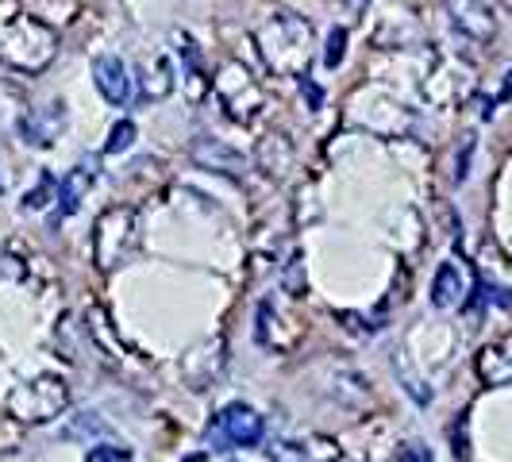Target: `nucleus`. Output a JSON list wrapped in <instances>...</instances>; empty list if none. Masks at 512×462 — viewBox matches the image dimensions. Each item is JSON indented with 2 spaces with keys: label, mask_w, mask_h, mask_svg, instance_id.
Instances as JSON below:
<instances>
[{
  "label": "nucleus",
  "mask_w": 512,
  "mask_h": 462,
  "mask_svg": "<svg viewBox=\"0 0 512 462\" xmlns=\"http://www.w3.org/2000/svg\"><path fill=\"white\" fill-rule=\"evenodd\" d=\"M255 47L278 77H305L312 58V24L297 12H278L255 27Z\"/></svg>",
  "instance_id": "1"
},
{
  "label": "nucleus",
  "mask_w": 512,
  "mask_h": 462,
  "mask_svg": "<svg viewBox=\"0 0 512 462\" xmlns=\"http://www.w3.org/2000/svg\"><path fill=\"white\" fill-rule=\"evenodd\" d=\"M58 54V31L39 16H8L0 24V62L20 74H43Z\"/></svg>",
  "instance_id": "2"
},
{
  "label": "nucleus",
  "mask_w": 512,
  "mask_h": 462,
  "mask_svg": "<svg viewBox=\"0 0 512 462\" xmlns=\"http://www.w3.org/2000/svg\"><path fill=\"white\" fill-rule=\"evenodd\" d=\"M212 93H216L220 108L228 112V120L243 124V128H251L258 116H262V108H266V93H262L258 77L251 74L243 62H235V58L216 70V77H212Z\"/></svg>",
  "instance_id": "3"
},
{
  "label": "nucleus",
  "mask_w": 512,
  "mask_h": 462,
  "mask_svg": "<svg viewBox=\"0 0 512 462\" xmlns=\"http://www.w3.org/2000/svg\"><path fill=\"white\" fill-rule=\"evenodd\" d=\"M139 247V216L128 205L104 208L93 224V262L97 270H116L120 262H128L131 251Z\"/></svg>",
  "instance_id": "4"
},
{
  "label": "nucleus",
  "mask_w": 512,
  "mask_h": 462,
  "mask_svg": "<svg viewBox=\"0 0 512 462\" xmlns=\"http://www.w3.org/2000/svg\"><path fill=\"white\" fill-rule=\"evenodd\" d=\"M66 409H70V385L58 374H39L31 382L16 385L8 397V416H16L20 424H47Z\"/></svg>",
  "instance_id": "5"
},
{
  "label": "nucleus",
  "mask_w": 512,
  "mask_h": 462,
  "mask_svg": "<svg viewBox=\"0 0 512 462\" xmlns=\"http://www.w3.org/2000/svg\"><path fill=\"white\" fill-rule=\"evenodd\" d=\"M266 436V420L258 416V409L231 401L220 409L216 424H208V443H216L212 451H231V447H258Z\"/></svg>",
  "instance_id": "6"
},
{
  "label": "nucleus",
  "mask_w": 512,
  "mask_h": 462,
  "mask_svg": "<svg viewBox=\"0 0 512 462\" xmlns=\"http://www.w3.org/2000/svg\"><path fill=\"white\" fill-rule=\"evenodd\" d=\"M66 128H70V112H66V104L47 101V104H39V108H27L24 120H20V128H16V135L24 139L27 147L47 151Z\"/></svg>",
  "instance_id": "7"
},
{
  "label": "nucleus",
  "mask_w": 512,
  "mask_h": 462,
  "mask_svg": "<svg viewBox=\"0 0 512 462\" xmlns=\"http://www.w3.org/2000/svg\"><path fill=\"white\" fill-rule=\"evenodd\" d=\"M228 347H224V335H216V339H205V343H197L185 359H181V378L193 385V389H208V385L220 378V370H224V355Z\"/></svg>",
  "instance_id": "8"
},
{
  "label": "nucleus",
  "mask_w": 512,
  "mask_h": 462,
  "mask_svg": "<svg viewBox=\"0 0 512 462\" xmlns=\"http://www.w3.org/2000/svg\"><path fill=\"white\" fill-rule=\"evenodd\" d=\"M189 158L201 166V170H212V174H224V178H243L247 174V154L235 151L224 139H193L189 143Z\"/></svg>",
  "instance_id": "9"
},
{
  "label": "nucleus",
  "mask_w": 512,
  "mask_h": 462,
  "mask_svg": "<svg viewBox=\"0 0 512 462\" xmlns=\"http://www.w3.org/2000/svg\"><path fill=\"white\" fill-rule=\"evenodd\" d=\"M93 85L112 108H124L131 101V77L120 54H97L93 58Z\"/></svg>",
  "instance_id": "10"
},
{
  "label": "nucleus",
  "mask_w": 512,
  "mask_h": 462,
  "mask_svg": "<svg viewBox=\"0 0 512 462\" xmlns=\"http://www.w3.org/2000/svg\"><path fill=\"white\" fill-rule=\"evenodd\" d=\"M443 4H447L451 24L459 27L466 39L489 43V39L497 35V20H493V12H489L486 0H443Z\"/></svg>",
  "instance_id": "11"
},
{
  "label": "nucleus",
  "mask_w": 512,
  "mask_h": 462,
  "mask_svg": "<svg viewBox=\"0 0 512 462\" xmlns=\"http://www.w3.org/2000/svg\"><path fill=\"white\" fill-rule=\"evenodd\" d=\"M474 289V278H470V270L455 262V258H447V262H439L436 278H432V305L436 308H459L466 301V293Z\"/></svg>",
  "instance_id": "12"
},
{
  "label": "nucleus",
  "mask_w": 512,
  "mask_h": 462,
  "mask_svg": "<svg viewBox=\"0 0 512 462\" xmlns=\"http://www.w3.org/2000/svg\"><path fill=\"white\" fill-rule=\"evenodd\" d=\"M255 162H258V170H262L266 178L282 181L285 174L293 170V162H297V147H293V139H289V135H282V131H274V135L258 139Z\"/></svg>",
  "instance_id": "13"
},
{
  "label": "nucleus",
  "mask_w": 512,
  "mask_h": 462,
  "mask_svg": "<svg viewBox=\"0 0 512 462\" xmlns=\"http://www.w3.org/2000/svg\"><path fill=\"white\" fill-rule=\"evenodd\" d=\"M478 378L486 385H509L512 382V335H501L497 343H486L478 351Z\"/></svg>",
  "instance_id": "14"
},
{
  "label": "nucleus",
  "mask_w": 512,
  "mask_h": 462,
  "mask_svg": "<svg viewBox=\"0 0 512 462\" xmlns=\"http://www.w3.org/2000/svg\"><path fill=\"white\" fill-rule=\"evenodd\" d=\"M93 181H97V170H93V162H81L74 166L66 178L58 181V216H74L77 208L85 205V197H89V189H93Z\"/></svg>",
  "instance_id": "15"
},
{
  "label": "nucleus",
  "mask_w": 512,
  "mask_h": 462,
  "mask_svg": "<svg viewBox=\"0 0 512 462\" xmlns=\"http://www.w3.org/2000/svg\"><path fill=\"white\" fill-rule=\"evenodd\" d=\"M170 39H174V47H178L181 62H185V89H189V97H193V101H201V97H205V89H212V81H208L205 70H201V51H197L193 35H185V31H174Z\"/></svg>",
  "instance_id": "16"
},
{
  "label": "nucleus",
  "mask_w": 512,
  "mask_h": 462,
  "mask_svg": "<svg viewBox=\"0 0 512 462\" xmlns=\"http://www.w3.org/2000/svg\"><path fill=\"white\" fill-rule=\"evenodd\" d=\"M139 81H143V97L147 101H166L170 93H174V66H170V58L166 54H154L151 62H143L139 66Z\"/></svg>",
  "instance_id": "17"
},
{
  "label": "nucleus",
  "mask_w": 512,
  "mask_h": 462,
  "mask_svg": "<svg viewBox=\"0 0 512 462\" xmlns=\"http://www.w3.org/2000/svg\"><path fill=\"white\" fill-rule=\"evenodd\" d=\"M339 459V447L332 439H301V443H278L274 462H332Z\"/></svg>",
  "instance_id": "18"
},
{
  "label": "nucleus",
  "mask_w": 512,
  "mask_h": 462,
  "mask_svg": "<svg viewBox=\"0 0 512 462\" xmlns=\"http://www.w3.org/2000/svg\"><path fill=\"white\" fill-rule=\"evenodd\" d=\"M24 112H27L24 93H20L12 81H0V135H8V131L20 128Z\"/></svg>",
  "instance_id": "19"
},
{
  "label": "nucleus",
  "mask_w": 512,
  "mask_h": 462,
  "mask_svg": "<svg viewBox=\"0 0 512 462\" xmlns=\"http://www.w3.org/2000/svg\"><path fill=\"white\" fill-rule=\"evenodd\" d=\"M305 285H308L305 255H301V251H293V258L285 262V270H282V289L289 293V297H305Z\"/></svg>",
  "instance_id": "20"
},
{
  "label": "nucleus",
  "mask_w": 512,
  "mask_h": 462,
  "mask_svg": "<svg viewBox=\"0 0 512 462\" xmlns=\"http://www.w3.org/2000/svg\"><path fill=\"white\" fill-rule=\"evenodd\" d=\"M89 436H108V424L97 420V412H77L74 424L62 428V439H89Z\"/></svg>",
  "instance_id": "21"
},
{
  "label": "nucleus",
  "mask_w": 512,
  "mask_h": 462,
  "mask_svg": "<svg viewBox=\"0 0 512 462\" xmlns=\"http://www.w3.org/2000/svg\"><path fill=\"white\" fill-rule=\"evenodd\" d=\"M51 201H58V181L51 178V174H43L39 178V185L31 189V193H24V212H39V208H47Z\"/></svg>",
  "instance_id": "22"
},
{
  "label": "nucleus",
  "mask_w": 512,
  "mask_h": 462,
  "mask_svg": "<svg viewBox=\"0 0 512 462\" xmlns=\"http://www.w3.org/2000/svg\"><path fill=\"white\" fill-rule=\"evenodd\" d=\"M343 58H347V27H332L328 31V43H324V66L339 70Z\"/></svg>",
  "instance_id": "23"
},
{
  "label": "nucleus",
  "mask_w": 512,
  "mask_h": 462,
  "mask_svg": "<svg viewBox=\"0 0 512 462\" xmlns=\"http://www.w3.org/2000/svg\"><path fill=\"white\" fill-rule=\"evenodd\" d=\"M135 124L131 120H120V124H112V131H108V143H104V154H124L131 151V143H135Z\"/></svg>",
  "instance_id": "24"
},
{
  "label": "nucleus",
  "mask_w": 512,
  "mask_h": 462,
  "mask_svg": "<svg viewBox=\"0 0 512 462\" xmlns=\"http://www.w3.org/2000/svg\"><path fill=\"white\" fill-rule=\"evenodd\" d=\"M85 462H135V455H131L128 447H120V443H97L85 455Z\"/></svg>",
  "instance_id": "25"
},
{
  "label": "nucleus",
  "mask_w": 512,
  "mask_h": 462,
  "mask_svg": "<svg viewBox=\"0 0 512 462\" xmlns=\"http://www.w3.org/2000/svg\"><path fill=\"white\" fill-rule=\"evenodd\" d=\"M389 462H432V451H428L420 439H409V443L397 447V455H393Z\"/></svg>",
  "instance_id": "26"
},
{
  "label": "nucleus",
  "mask_w": 512,
  "mask_h": 462,
  "mask_svg": "<svg viewBox=\"0 0 512 462\" xmlns=\"http://www.w3.org/2000/svg\"><path fill=\"white\" fill-rule=\"evenodd\" d=\"M470 154H474V143L462 147V158L455 162V181H466V166H470Z\"/></svg>",
  "instance_id": "27"
},
{
  "label": "nucleus",
  "mask_w": 512,
  "mask_h": 462,
  "mask_svg": "<svg viewBox=\"0 0 512 462\" xmlns=\"http://www.w3.org/2000/svg\"><path fill=\"white\" fill-rule=\"evenodd\" d=\"M185 462H205V455H193V459H185Z\"/></svg>",
  "instance_id": "28"
},
{
  "label": "nucleus",
  "mask_w": 512,
  "mask_h": 462,
  "mask_svg": "<svg viewBox=\"0 0 512 462\" xmlns=\"http://www.w3.org/2000/svg\"><path fill=\"white\" fill-rule=\"evenodd\" d=\"M501 4H505V8H509V12H512V0H501Z\"/></svg>",
  "instance_id": "29"
},
{
  "label": "nucleus",
  "mask_w": 512,
  "mask_h": 462,
  "mask_svg": "<svg viewBox=\"0 0 512 462\" xmlns=\"http://www.w3.org/2000/svg\"><path fill=\"white\" fill-rule=\"evenodd\" d=\"M355 4H362V0H355Z\"/></svg>",
  "instance_id": "30"
}]
</instances>
